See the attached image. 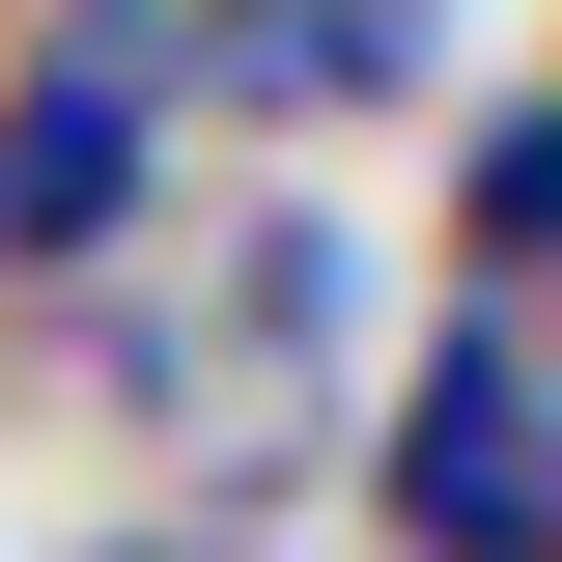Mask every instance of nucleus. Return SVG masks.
<instances>
[{
    "instance_id": "nucleus-1",
    "label": "nucleus",
    "mask_w": 562,
    "mask_h": 562,
    "mask_svg": "<svg viewBox=\"0 0 562 562\" xmlns=\"http://www.w3.org/2000/svg\"><path fill=\"white\" fill-rule=\"evenodd\" d=\"M366 479H394L422 562H562V394H535V338H450V366L394 394Z\"/></svg>"
},
{
    "instance_id": "nucleus-2",
    "label": "nucleus",
    "mask_w": 562,
    "mask_h": 562,
    "mask_svg": "<svg viewBox=\"0 0 562 562\" xmlns=\"http://www.w3.org/2000/svg\"><path fill=\"white\" fill-rule=\"evenodd\" d=\"M140 169H169V85H140L113 29L0 85V254H29V281H57V254H113V225H140Z\"/></svg>"
},
{
    "instance_id": "nucleus-3",
    "label": "nucleus",
    "mask_w": 562,
    "mask_h": 562,
    "mask_svg": "<svg viewBox=\"0 0 562 562\" xmlns=\"http://www.w3.org/2000/svg\"><path fill=\"white\" fill-rule=\"evenodd\" d=\"M450 254H479V281H562V85H535V113H479V169H450Z\"/></svg>"
},
{
    "instance_id": "nucleus-4",
    "label": "nucleus",
    "mask_w": 562,
    "mask_h": 562,
    "mask_svg": "<svg viewBox=\"0 0 562 562\" xmlns=\"http://www.w3.org/2000/svg\"><path fill=\"white\" fill-rule=\"evenodd\" d=\"M225 57H254V85H394V57H422V0H254Z\"/></svg>"
}]
</instances>
